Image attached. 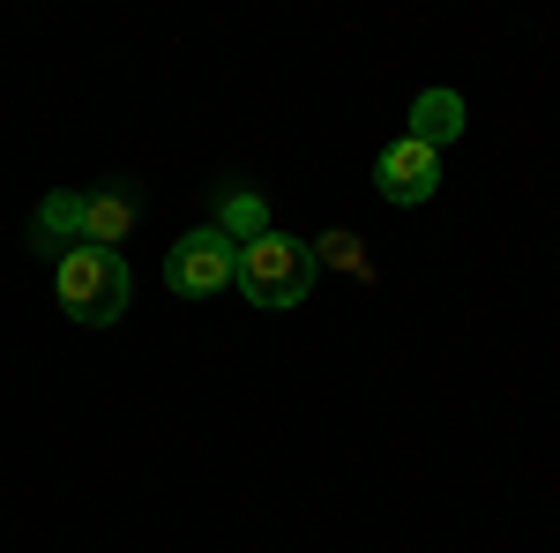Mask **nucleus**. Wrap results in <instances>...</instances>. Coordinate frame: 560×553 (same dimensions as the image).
Masks as SVG:
<instances>
[{"instance_id":"1","label":"nucleus","mask_w":560,"mask_h":553,"mask_svg":"<svg viewBox=\"0 0 560 553\" xmlns=\"http://www.w3.org/2000/svg\"><path fill=\"white\" fill-rule=\"evenodd\" d=\"M52 285H60V314H75L90 330L120 322L135 299V277H128V262H120V247H68Z\"/></svg>"},{"instance_id":"2","label":"nucleus","mask_w":560,"mask_h":553,"mask_svg":"<svg viewBox=\"0 0 560 553\" xmlns=\"http://www.w3.org/2000/svg\"><path fill=\"white\" fill-rule=\"evenodd\" d=\"M306 285H314V247L292 240V232H261L240 247V292L269 307V314H284V307H300Z\"/></svg>"},{"instance_id":"3","label":"nucleus","mask_w":560,"mask_h":553,"mask_svg":"<svg viewBox=\"0 0 560 553\" xmlns=\"http://www.w3.org/2000/svg\"><path fill=\"white\" fill-rule=\"evenodd\" d=\"M165 285H173L179 299L224 292V285H240V247H232L217 224H202V232H187L173 255H165Z\"/></svg>"},{"instance_id":"4","label":"nucleus","mask_w":560,"mask_h":553,"mask_svg":"<svg viewBox=\"0 0 560 553\" xmlns=\"http://www.w3.org/2000/svg\"><path fill=\"white\" fill-rule=\"evenodd\" d=\"M374 180H382L388 203H404V210H411V203H427L433 187H441V150H427V142H411V135H404V142H388V150H382Z\"/></svg>"},{"instance_id":"5","label":"nucleus","mask_w":560,"mask_h":553,"mask_svg":"<svg viewBox=\"0 0 560 553\" xmlns=\"http://www.w3.org/2000/svg\"><path fill=\"white\" fill-rule=\"evenodd\" d=\"M456 135H464V97H456V90H427V97L411 105V142L441 150V142H456Z\"/></svg>"},{"instance_id":"6","label":"nucleus","mask_w":560,"mask_h":553,"mask_svg":"<svg viewBox=\"0 0 560 553\" xmlns=\"http://www.w3.org/2000/svg\"><path fill=\"white\" fill-rule=\"evenodd\" d=\"M83 203H90V195H45V203H38V247H45V255L83 247Z\"/></svg>"},{"instance_id":"7","label":"nucleus","mask_w":560,"mask_h":553,"mask_svg":"<svg viewBox=\"0 0 560 553\" xmlns=\"http://www.w3.org/2000/svg\"><path fill=\"white\" fill-rule=\"evenodd\" d=\"M128 224H135L128 195H90V203H83V247H113V240H128Z\"/></svg>"},{"instance_id":"8","label":"nucleus","mask_w":560,"mask_h":553,"mask_svg":"<svg viewBox=\"0 0 560 553\" xmlns=\"http://www.w3.org/2000/svg\"><path fill=\"white\" fill-rule=\"evenodd\" d=\"M217 232H224L232 247L261 240V232H269V203H261V195H224V210H217Z\"/></svg>"},{"instance_id":"9","label":"nucleus","mask_w":560,"mask_h":553,"mask_svg":"<svg viewBox=\"0 0 560 553\" xmlns=\"http://www.w3.org/2000/svg\"><path fill=\"white\" fill-rule=\"evenodd\" d=\"M322 262H337V269H366V255H359V240L351 232H322V247H314Z\"/></svg>"}]
</instances>
